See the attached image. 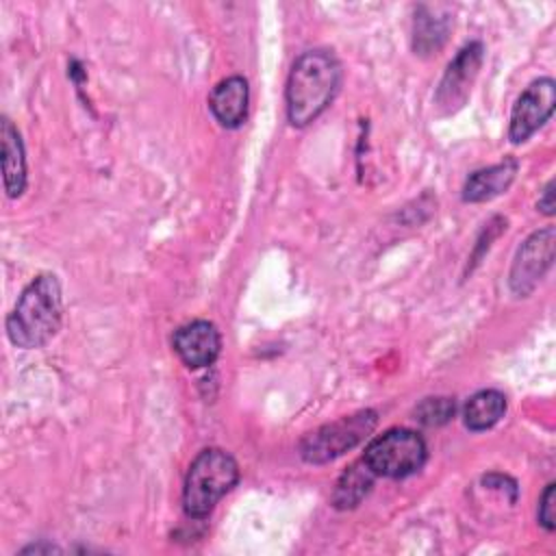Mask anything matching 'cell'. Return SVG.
Segmentation results:
<instances>
[{"mask_svg":"<svg viewBox=\"0 0 556 556\" xmlns=\"http://www.w3.org/2000/svg\"><path fill=\"white\" fill-rule=\"evenodd\" d=\"M536 517H539V523H541L547 532H552V530L556 528V484H554V482H549V484L545 486V491L541 493Z\"/></svg>","mask_w":556,"mask_h":556,"instance_id":"17","label":"cell"},{"mask_svg":"<svg viewBox=\"0 0 556 556\" xmlns=\"http://www.w3.org/2000/svg\"><path fill=\"white\" fill-rule=\"evenodd\" d=\"M554 104H556V85L552 78H539L530 83L513 106L510 124H508L510 141L523 143L528 137H532L552 117Z\"/></svg>","mask_w":556,"mask_h":556,"instance_id":"8","label":"cell"},{"mask_svg":"<svg viewBox=\"0 0 556 556\" xmlns=\"http://www.w3.org/2000/svg\"><path fill=\"white\" fill-rule=\"evenodd\" d=\"M172 345L178 358L189 369H202L217 361L222 350V337L213 321L193 319L174 332Z\"/></svg>","mask_w":556,"mask_h":556,"instance_id":"9","label":"cell"},{"mask_svg":"<svg viewBox=\"0 0 556 556\" xmlns=\"http://www.w3.org/2000/svg\"><path fill=\"white\" fill-rule=\"evenodd\" d=\"M506 413V397L497 389H482L473 393L465 408H463V421L469 430L482 432L493 428Z\"/></svg>","mask_w":556,"mask_h":556,"instance_id":"13","label":"cell"},{"mask_svg":"<svg viewBox=\"0 0 556 556\" xmlns=\"http://www.w3.org/2000/svg\"><path fill=\"white\" fill-rule=\"evenodd\" d=\"M341 83V65L328 50L302 52L289 72L285 100L291 126L302 128L315 122L332 102Z\"/></svg>","mask_w":556,"mask_h":556,"instance_id":"1","label":"cell"},{"mask_svg":"<svg viewBox=\"0 0 556 556\" xmlns=\"http://www.w3.org/2000/svg\"><path fill=\"white\" fill-rule=\"evenodd\" d=\"M428 445L424 437L408 428H391L371 439L365 447L363 460L382 478H406L424 467Z\"/></svg>","mask_w":556,"mask_h":556,"instance_id":"4","label":"cell"},{"mask_svg":"<svg viewBox=\"0 0 556 556\" xmlns=\"http://www.w3.org/2000/svg\"><path fill=\"white\" fill-rule=\"evenodd\" d=\"M484 46L480 41H471L458 50L454 61H450L434 93V104L441 109V113H454L465 104L471 85L480 72Z\"/></svg>","mask_w":556,"mask_h":556,"instance_id":"7","label":"cell"},{"mask_svg":"<svg viewBox=\"0 0 556 556\" xmlns=\"http://www.w3.org/2000/svg\"><path fill=\"white\" fill-rule=\"evenodd\" d=\"M554 226H545L543 230L532 232L517 250L510 274H508V287L513 295L526 298L530 295L545 271L552 267L554 261Z\"/></svg>","mask_w":556,"mask_h":556,"instance_id":"6","label":"cell"},{"mask_svg":"<svg viewBox=\"0 0 556 556\" xmlns=\"http://www.w3.org/2000/svg\"><path fill=\"white\" fill-rule=\"evenodd\" d=\"M378 424V413L371 408L358 410L354 415H345L337 421H330L313 432H308L300 441V456L306 463L321 465L339 458L348 450L356 447L365 441Z\"/></svg>","mask_w":556,"mask_h":556,"instance_id":"5","label":"cell"},{"mask_svg":"<svg viewBox=\"0 0 556 556\" xmlns=\"http://www.w3.org/2000/svg\"><path fill=\"white\" fill-rule=\"evenodd\" d=\"M0 137H2V178L4 191L9 198H20L26 189V154L22 135L9 117L0 122Z\"/></svg>","mask_w":556,"mask_h":556,"instance_id":"11","label":"cell"},{"mask_svg":"<svg viewBox=\"0 0 556 556\" xmlns=\"http://www.w3.org/2000/svg\"><path fill=\"white\" fill-rule=\"evenodd\" d=\"M539 208L541 213L545 215H552L554 213V180H549L543 191H541V198H539Z\"/></svg>","mask_w":556,"mask_h":556,"instance_id":"18","label":"cell"},{"mask_svg":"<svg viewBox=\"0 0 556 556\" xmlns=\"http://www.w3.org/2000/svg\"><path fill=\"white\" fill-rule=\"evenodd\" d=\"M374 478H376V473L367 467V463L363 458L352 463L334 484L332 506L339 510L356 508L363 502V497L369 493V489L374 486Z\"/></svg>","mask_w":556,"mask_h":556,"instance_id":"14","label":"cell"},{"mask_svg":"<svg viewBox=\"0 0 556 556\" xmlns=\"http://www.w3.org/2000/svg\"><path fill=\"white\" fill-rule=\"evenodd\" d=\"M447 28H450L447 17H432L430 13H424V9H419V17H415V30H413L415 52L424 56L437 52L447 37Z\"/></svg>","mask_w":556,"mask_h":556,"instance_id":"15","label":"cell"},{"mask_svg":"<svg viewBox=\"0 0 556 556\" xmlns=\"http://www.w3.org/2000/svg\"><path fill=\"white\" fill-rule=\"evenodd\" d=\"M454 397H426L415 408V419L424 426H443L454 417Z\"/></svg>","mask_w":556,"mask_h":556,"instance_id":"16","label":"cell"},{"mask_svg":"<svg viewBox=\"0 0 556 556\" xmlns=\"http://www.w3.org/2000/svg\"><path fill=\"white\" fill-rule=\"evenodd\" d=\"M63 295L54 274L35 276L22 291L7 317V337L15 348L35 350L46 345L61 328Z\"/></svg>","mask_w":556,"mask_h":556,"instance_id":"2","label":"cell"},{"mask_svg":"<svg viewBox=\"0 0 556 556\" xmlns=\"http://www.w3.org/2000/svg\"><path fill=\"white\" fill-rule=\"evenodd\" d=\"M250 87L243 76H228L219 80L211 96L208 109L224 128H239L248 115Z\"/></svg>","mask_w":556,"mask_h":556,"instance_id":"10","label":"cell"},{"mask_svg":"<svg viewBox=\"0 0 556 556\" xmlns=\"http://www.w3.org/2000/svg\"><path fill=\"white\" fill-rule=\"evenodd\" d=\"M517 169H519L517 159L508 156L497 165L471 172L463 185V200L465 202H486V200L504 193L510 187V182L515 180Z\"/></svg>","mask_w":556,"mask_h":556,"instance_id":"12","label":"cell"},{"mask_svg":"<svg viewBox=\"0 0 556 556\" xmlns=\"http://www.w3.org/2000/svg\"><path fill=\"white\" fill-rule=\"evenodd\" d=\"M239 482V465L237 460L219 450L206 447L202 450L189 465L182 486V508L187 517L204 519L211 515L215 504L235 489Z\"/></svg>","mask_w":556,"mask_h":556,"instance_id":"3","label":"cell"}]
</instances>
